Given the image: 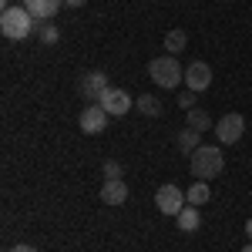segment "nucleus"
I'll use <instances>...</instances> for the list:
<instances>
[{"label": "nucleus", "instance_id": "obj_1", "mask_svg": "<svg viewBox=\"0 0 252 252\" xmlns=\"http://www.w3.org/2000/svg\"><path fill=\"white\" fill-rule=\"evenodd\" d=\"M37 31V20L31 17V10L20 3V7H7L3 14H0V34L7 40H24L31 37Z\"/></svg>", "mask_w": 252, "mask_h": 252}, {"label": "nucleus", "instance_id": "obj_2", "mask_svg": "<svg viewBox=\"0 0 252 252\" xmlns=\"http://www.w3.org/2000/svg\"><path fill=\"white\" fill-rule=\"evenodd\" d=\"M192 175L198 182H212L222 175L225 168V155H222V148H215V145H202L198 152H192Z\"/></svg>", "mask_w": 252, "mask_h": 252}, {"label": "nucleus", "instance_id": "obj_3", "mask_svg": "<svg viewBox=\"0 0 252 252\" xmlns=\"http://www.w3.org/2000/svg\"><path fill=\"white\" fill-rule=\"evenodd\" d=\"M148 78L155 81L158 88L172 91V88H178V84L185 81V71L178 67V61H175L172 54H165V58H155L152 64H148Z\"/></svg>", "mask_w": 252, "mask_h": 252}, {"label": "nucleus", "instance_id": "obj_4", "mask_svg": "<svg viewBox=\"0 0 252 252\" xmlns=\"http://www.w3.org/2000/svg\"><path fill=\"white\" fill-rule=\"evenodd\" d=\"M155 205H158V212H161V215H178L185 205H189V198H185V192H182L178 185L165 182V185L155 192Z\"/></svg>", "mask_w": 252, "mask_h": 252}, {"label": "nucleus", "instance_id": "obj_5", "mask_svg": "<svg viewBox=\"0 0 252 252\" xmlns=\"http://www.w3.org/2000/svg\"><path fill=\"white\" fill-rule=\"evenodd\" d=\"M108 88H111V84H108V74H104V71H88V74H81V81H78L81 97L91 101V104H97Z\"/></svg>", "mask_w": 252, "mask_h": 252}, {"label": "nucleus", "instance_id": "obj_6", "mask_svg": "<svg viewBox=\"0 0 252 252\" xmlns=\"http://www.w3.org/2000/svg\"><path fill=\"white\" fill-rule=\"evenodd\" d=\"M246 135V118L242 115H225V118H219L215 121V138L222 141V145H235L239 138Z\"/></svg>", "mask_w": 252, "mask_h": 252}, {"label": "nucleus", "instance_id": "obj_7", "mask_svg": "<svg viewBox=\"0 0 252 252\" xmlns=\"http://www.w3.org/2000/svg\"><path fill=\"white\" fill-rule=\"evenodd\" d=\"M108 111L101 108V104H88L84 111H81V118H78V125H81V131L84 135H101L104 128H108Z\"/></svg>", "mask_w": 252, "mask_h": 252}, {"label": "nucleus", "instance_id": "obj_8", "mask_svg": "<svg viewBox=\"0 0 252 252\" xmlns=\"http://www.w3.org/2000/svg\"><path fill=\"white\" fill-rule=\"evenodd\" d=\"M209 84H212V67L205 61H192L185 67V88L198 94V91H209Z\"/></svg>", "mask_w": 252, "mask_h": 252}, {"label": "nucleus", "instance_id": "obj_9", "mask_svg": "<svg viewBox=\"0 0 252 252\" xmlns=\"http://www.w3.org/2000/svg\"><path fill=\"white\" fill-rule=\"evenodd\" d=\"M97 104H101V108H104L111 118H118V115H128V108H131L135 101L128 97V91H121V88H108V91H104V97H101Z\"/></svg>", "mask_w": 252, "mask_h": 252}, {"label": "nucleus", "instance_id": "obj_10", "mask_svg": "<svg viewBox=\"0 0 252 252\" xmlns=\"http://www.w3.org/2000/svg\"><path fill=\"white\" fill-rule=\"evenodd\" d=\"M101 202L104 205H125L128 202V182L125 178H104L101 182Z\"/></svg>", "mask_w": 252, "mask_h": 252}, {"label": "nucleus", "instance_id": "obj_11", "mask_svg": "<svg viewBox=\"0 0 252 252\" xmlns=\"http://www.w3.org/2000/svg\"><path fill=\"white\" fill-rule=\"evenodd\" d=\"M61 3H64V0H24V7L31 10V17L40 20V24L54 20V14L61 10Z\"/></svg>", "mask_w": 252, "mask_h": 252}, {"label": "nucleus", "instance_id": "obj_12", "mask_svg": "<svg viewBox=\"0 0 252 252\" xmlns=\"http://www.w3.org/2000/svg\"><path fill=\"white\" fill-rule=\"evenodd\" d=\"M175 222H178V232H198V229H202V212H198V205H185L182 212L175 215Z\"/></svg>", "mask_w": 252, "mask_h": 252}, {"label": "nucleus", "instance_id": "obj_13", "mask_svg": "<svg viewBox=\"0 0 252 252\" xmlns=\"http://www.w3.org/2000/svg\"><path fill=\"white\" fill-rule=\"evenodd\" d=\"M178 148H182V155L198 152V148H202V131H195V128H189V125H185V131L178 135Z\"/></svg>", "mask_w": 252, "mask_h": 252}, {"label": "nucleus", "instance_id": "obj_14", "mask_svg": "<svg viewBox=\"0 0 252 252\" xmlns=\"http://www.w3.org/2000/svg\"><path fill=\"white\" fill-rule=\"evenodd\" d=\"M185 44H189V37H185V31H182V27H175V31H168V34H165V51H168L172 58L185 51Z\"/></svg>", "mask_w": 252, "mask_h": 252}, {"label": "nucleus", "instance_id": "obj_15", "mask_svg": "<svg viewBox=\"0 0 252 252\" xmlns=\"http://www.w3.org/2000/svg\"><path fill=\"white\" fill-rule=\"evenodd\" d=\"M209 195H212L209 182H195L192 189L185 192V198H189V205H205V202H209Z\"/></svg>", "mask_w": 252, "mask_h": 252}, {"label": "nucleus", "instance_id": "obj_16", "mask_svg": "<svg viewBox=\"0 0 252 252\" xmlns=\"http://www.w3.org/2000/svg\"><path fill=\"white\" fill-rule=\"evenodd\" d=\"M135 108L141 111V115H148V118H158V115H161V101H158V97H152V94L135 97Z\"/></svg>", "mask_w": 252, "mask_h": 252}, {"label": "nucleus", "instance_id": "obj_17", "mask_svg": "<svg viewBox=\"0 0 252 252\" xmlns=\"http://www.w3.org/2000/svg\"><path fill=\"white\" fill-rule=\"evenodd\" d=\"M37 34H40V44H44V47H54V44L61 40V31L51 24V20H47V24H40V20H37Z\"/></svg>", "mask_w": 252, "mask_h": 252}, {"label": "nucleus", "instance_id": "obj_18", "mask_svg": "<svg viewBox=\"0 0 252 252\" xmlns=\"http://www.w3.org/2000/svg\"><path fill=\"white\" fill-rule=\"evenodd\" d=\"M185 125H189V128H195V131H205V128H212L209 115H205V111H198V108L185 111Z\"/></svg>", "mask_w": 252, "mask_h": 252}, {"label": "nucleus", "instance_id": "obj_19", "mask_svg": "<svg viewBox=\"0 0 252 252\" xmlns=\"http://www.w3.org/2000/svg\"><path fill=\"white\" fill-rule=\"evenodd\" d=\"M178 108L192 111V108H195V91H189V88H185V91H182V97H178Z\"/></svg>", "mask_w": 252, "mask_h": 252}, {"label": "nucleus", "instance_id": "obj_20", "mask_svg": "<svg viewBox=\"0 0 252 252\" xmlns=\"http://www.w3.org/2000/svg\"><path fill=\"white\" fill-rule=\"evenodd\" d=\"M101 172H104V178H121V165L118 161H104Z\"/></svg>", "mask_w": 252, "mask_h": 252}, {"label": "nucleus", "instance_id": "obj_21", "mask_svg": "<svg viewBox=\"0 0 252 252\" xmlns=\"http://www.w3.org/2000/svg\"><path fill=\"white\" fill-rule=\"evenodd\" d=\"M10 252H37V249H34V246H27V242H20V246H14Z\"/></svg>", "mask_w": 252, "mask_h": 252}, {"label": "nucleus", "instance_id": "obj_22", "mask_svg": "<svg viewBox=\"0 0 252 252\" xmlns=\"http://www.w3.org/2000/svg\"><path fill=\"white\" fill-rule=\"evenodd\" d=\"M88 0H64V7H84Z\"/></svg>", "mask_w": 252, "mask_h": 252}, {"label": "nucleus", "instance_id": "obj_23", "mask_svg": "<svg viewBox=\"0 0 252 252\" xmlns=\"http://www.w3.org/2000/svg\"><path fill=\"white\" fill-rule=\"evenodd\" d=\"M246 235H249V239H252V219H249V222H246Z\"/></svg>", "mask_w": 252, "mask_h": 252}, {"label": "nucleus", "instance_id": "obj_24", "mask_svg": "<svg viewBox=\"0 0 252 252\" xmlns=\"http://www.w3.org/2000/svg\"><path fill=\"white\" fill-rule=\"evenodd\" d=\"M242 252H252V239H249V246H242Z\"/></svg>", "mask_w": 252, "mask_h": 252}]
</instances>
